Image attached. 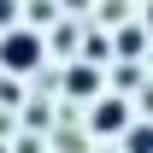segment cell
Here are the masks:
<instances>
[{
	"label": "cell",
	"instance_id": "8fae6325",
	"mask_svg": "<svg viewBox=\"0 0 153 153\" xmlns=\"http://www.w3.org/2000/svg\"><path fill=\"white\" fill-rule=\"evenodd\" d=\"M0 153H6V147H0Z\"/></svg>",
	"mask_w": 153,
	"mask_h": 153
},
{
	"label": "cell",
	"instance_id": "9c48e42d",
	"mask_svg": "<svg viewBox=\"0 0 153 153\" xmlns=\"http://www.w3.org/2000/svg\"><path fill=\"white\" fill-rule=\"evenodd\" d=\"M65 6H76V12H88V6H94V0H65Z\"/></svg>",
	"mask_w": 153,
	"mask_h": 153
},
{
	"label": "cell",
	"instance_id": "3957f363",
	"mask_svg": "<svg viewBox=\"0 0 153 153\" xmlns=\"http://www.w3.org/2000/svg\"><path fill=\"white\" fill-rule=\"evenodd\" d=\"M112 47H118V59H124V65H135V59L147 53V30H141V24H124V30L112 36Z\"/></svg>",
	"mask_w": 153,
	"mask_h": 153
},
{
	"label": "cell",
	"instance_id": "277c9868",
	"mask_svg": "<svg viewBox=\"0 0 153 153\" xmlns=\"http://www.w3.org/2000/svg\"><path fill=\"white\" fill-rule=\"evenodd\" d=\"M65 94L100 100V65H71V71H65Z\"/></svg>",
	"mask_w": 153,
	"mask_h": 153
},
{
	"label": "cell",
	"instance_id": "7a4b0ae2",
	"mask_svg": "<svg viewBox=\"0 0 153 153\" xmlns=\"http://www.w3.org/2000/svg\"><path fill=\"white\" fill-rule=\"evenodd\" d=\"M88 130H100V135H124V130H130V100L100 94L94 106H88Z\"/></svg>",
	"mask_w": 153,
	"mask_h": 153
},
{
	"label": "cell",
	"instance_id": "5b68a950",
	"mask_svg": "<svg viewBox=\"0 0 153 153\" xmlns=\"http://www.w3.org/2000/svg\"><path fill=\"white\" fill-rule=\"evenodd\" d=\"M124 153H153V124H130L124 130Z\"/></svg>",
	"mask_w": 153,
	"mask_h": 153
},
{
	"label": "cell",
	"instance_id": "8992f818",
	"mask_svg": "<svg viewBox=\"0 0 153 153\" xmlns=\"http://www.w3.org/2000/svg\"><path fill=\"white\" fill-rule=\"evenodd\" d=\"M112 82L124 88V94H135V88H141V65H118V71H112Z\"/></svg>",
	"mask_w": 153,
	"mask_h": 153
},
{
	"label": "cell",
	"instance_id": "52a82bcc",
	"mask_svg": "<svg viewBox=\"0 0 153 153\" xmlns=\"http://www.w3.org/2000/svg\"><path fill=\"white\" fill-rule=\"evenodd\" d=\"M12 18H18V0H0V36H6V30H18Z\"/></svg>",
	"mask_w": 153,
	"mask_h": 153
},
{
	"label": "cell",
	"instance_id": "30bf717a",
	"mask_svg": "<svg viewBox=\"0 0 153 153\" xmlns=\"http://www.w3.org/2000/svg\"><path fill=\"white\" fill-rule=\"evenodd\" d=\"M147 30H153V6H147Z\"/></svg>",
	"mask_w": 153,
	"mask_h": 153
},
{
	"label": "cell",
	"instance_id": "6da1fadb",
	"mask_svg": "<svg viewBox=\"0 0 153 153\" xmlns=\"http://www.w3.org/2000/svg\"><path fill=\"white\" fill-rule=\"evenodd\" d=\"M41 59H47V41H41L36 30H6V36H0V65L12 76H30Z\"/></svg>",
	"mask_w": 153,
	"mask_h": 153
},
{
	"label": "cell",
	"instance_id": "ba28073f",
	"mask_svg": "<svg viewBox=\"0 0 153 153\" xmlns=\"http://www.w3.org/2000/svg\"><path fill=\"white\" fill-rule=\"evenodd\" d=\"M141 112H147V118H153V88H147V94H141Z\"/></svg>",
	"mask_w": 153,
	"mask_h": 153
}]
</instances>
